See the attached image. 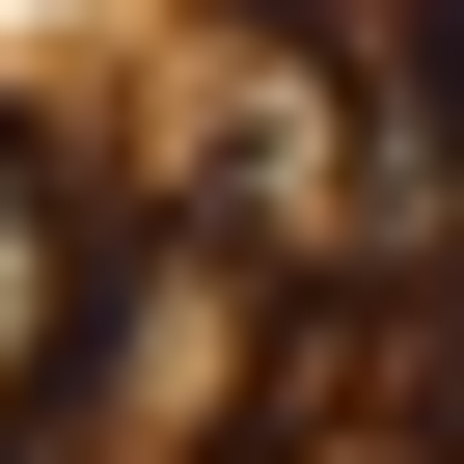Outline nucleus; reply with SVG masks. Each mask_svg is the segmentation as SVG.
<instances>
[{
    "instance_id": "obj_3",
    "label": "nucleus",
    "mask_w": 464,
    "mask_h": 464,
    "mask_svg": "<svg viewBox=\"0 0 464 464\" xmlns=\"http://www.w3.org/2000/svg\"><path fill=\"white\" fill-rule=\"evenodd\" d=\"M437 464H464V328H437Z\"/></svg>"
},
{
    "instance_id": "obj_2",
    "label": "nucleus",
    "mask_w": 464,
    "mask_h": 464,
    "mask_svg": "<svg viewBox=\"0 0 464 464\" xmlns=\"http://www.w3.org/2000/svg\"><path fill=\"white\" fill-rule=\"evenodd\" d=\"M110 218H137V191H82V164H55V110H0V464H55V437H82Z\"/></svg>"
},
{
    "instance_id": "obj_4",
    "label": "nucleus",
    "mask_w": 464,
    "mask_h": 464,
    "mask_svg": "<svg viewBox=\"0 0 464 464\" xmlns=\"http://www.w3.org/2000/svg\"><path fill=\"white\" fill-rule=\"evenodd\" d=\"M410 28H437V82H464V0H410Z\"/></svg>"
},
{
    "instance_id": "obj_1",
    "label": "nucleus",
    "mask_w": 464,
    "mask_h": 464,
    "mask_svg": "<svg viewBox=\"0 0 464 464\" xmlns=\"http://www.w3.org/2000/svg\"><path fill=\"white\" fill-rule=\"evenodd\" d=\"M274 301H301V274H246L218 218H110V328H82V437H55V464H218Z\"/></svg>"
}]
</instances>
